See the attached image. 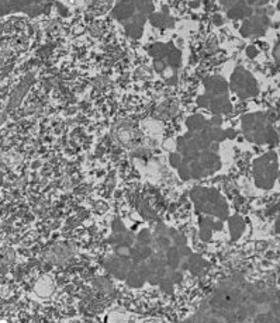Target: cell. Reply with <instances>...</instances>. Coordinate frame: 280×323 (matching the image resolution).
<instances>
[{
  "label": "cell",
  "instance_id": "obj_3",
  "mask_svg": "<svg viewBox=\"0 0 280 323\" xmlns=\"http://www.w3.org/2000/svg\"><path fill=\"white\" fill-rule=\"evenodd\" d=\"M154 68H155L158 72H162L163 69H165V62L161 60V59H155V62H154Z\"/></svg>",
  "mask_w": 280,
  "mask_h": 323
},
{
  "label": "cell",
  "instance_id": "obj_1",
  "mask_svg": "<svg viewBox=\"0 0 280 323\" xmlns=\"http://www.w3.org/2000/svg\"><path fill=\"white\" fill-rule=\"evenodd\" d=\"M231 86L241 97H249V96H253L258 93L256 80L248 72L241 71V69H238L233 76Z\"/></svg>",
  "mask_w": 280,
  "mask_h": 323
},
{
  "label": "cell",
  "instance_id": "obj_5",
  "mask_svg": "<svg viewBox=\"0 0 280 323\" xmlns=\"http://www.w3.org/2000/svg\"><path fill=\"white\" fill-rule=\"evenodd\" d=\"M256 54H258V49H256L255 46H249V48H248V55H249L251 58L256 57Z\"/></svg>",
  "mask_w": 280,
  "mask_h": 323
},
{
  "label": "cell",
  "instance_id": "obj_6",
  "mask_svg": "<svg viewBox=\"0 0 280 323\" xmlns=\"http://www.w3.org/2000/svg\"><path fill=\"white\" fill-rule=\"evenodd\" d=\"M121 1H131V0H121Z\"/></svg>",
  "mask_w": 280,
  "mask_h": 323
},
{
  "label": "cell",
  "instance_id": "obj_7",
  "mask_svg": "<svg viewBox=\"0 0 280 323\" xmlns=\"http://www.w3.org/2000/svg\"><path fill=\"white\" fill-rule=\"evenodd\" d=\"M278 7H279V10H280V3H279V6H278Z\"/></svg>",
  "mask_w": 280,
  "mask_h": 323
},
{
  "label": "cell",
  "instance_id": "obj_4",
  "mask_svg": "<svg viewBox=\"0 0 280 323\" xmlns=\"http://www.w3.org/2000/svg\"><path fill=\"white\" fill-rule=\"evenodd\" d=\"M273 57H275V59H276L278 62H280V41L278 43V45L275 46V49H273Z\"/></svg>",
  "mask_w": 280,
  "mask_h": 323
},
{
  "label": "cell",
  "instance_id": "obj_2",
  "mask_svg": "<svg viewBox=\"0 0 280 323\" xmlns=\"http://www.w3.org/2000/svg\"><path fill=\"white\" fill-rule=\"evenodd\" d=\"M267 17L265 15H253L251 18L245 20L242 27H241V32L245 35V37H259V35H264L267 27Z\"/></svg>",
  "mask_w": 280,
  "mask_h": 323
}]
</instances>
